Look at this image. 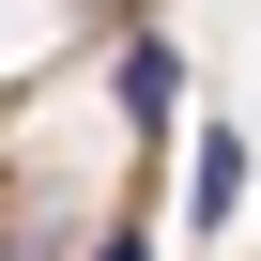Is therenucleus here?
<instances>
[{"mask_svg": "<svg viewBox=\"0 0 261 261\" xmlns=\"http://www.w3.org/2000/svg\"><path fill=\"white\" fill-rule=\"evenodd\" d=\"M108 92H123V123H139V139H169V123H185V46H169V31H139Z\"/></svg>", "mask_w": 261, "mask_h": 261, "instance_id": "obj_1", "label": "nucleus"}, {"mask_svg": "<svg viewBox=\"0 0 261 261\" xmlns=\"http://www.w3.org/2000/svg\"><path fill=\"white\" fill-rule=\"evenodd\" d=\"M185 215H200V230L246 215V139H230V123H200V154H185Z\"/></svg>", "mask_w": 261, "mask_h": 261, "instance_id": "obj_2", "label": "nucleus"}]
</instances>
